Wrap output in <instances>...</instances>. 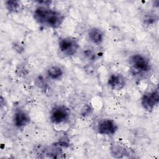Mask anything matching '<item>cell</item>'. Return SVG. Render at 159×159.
Here are the masks:
<instances>
[{
  "label": "cell",
  "instance_id": "1",
  "mask_svg": "<svg viewBox=\"0 0 159 159\" xmlns=\"http://www.w3.org/2000/svg\"><path fill=\"white\" fill-rule=\"evenodd\" d=\"M33 18L39 25L52 29L59 28L65 20V16L58 10L48 6L40 5L33 12Z\"/></svg>",
  "mask_w": 159,
  "mask_h": 159
},
{
  "label": "cell",
  "instance_id": "2",
  "mask_svg": "<svg viewBox=\"0 0 159 159\" xmlns=\"http://www.w3.org/2000/svg\"><path fill=\"white\" fill-rule=\"evenodd\" d=\"M129 64L132 74L135 76H143L152 69V64L149 59L141 53L132 55L129 58Z\"/></svg>",
  "mask_w": 159,
  "mask_h": 159
},
{
  "label": "cell",
  "instance_id": "3",
  "mask_svg": "<svg viewBox=\"0 0 159 159\" xmlns=\"http://www.w3.org/2000/svg\"><path fill=\"white\" fill-rule=\"evenodd\" d=\"M58 50L60 53L66 57L74 56L80 48L78 40L72 37H65L61 38L58 43Z\"/></svg>",
  "mask_w": 159,
  "mask_h": 159
},
{
  "label": "cell",
  "instance_id": "4",
  "mask_svg": "<svg viewBox=\"0 0 159 159\" xmlns=\"http://www.w3.org/2000/svg\"><path fill=\"white\" fill-rule=\"evenodd\" d=\"M70 114V110L67 106L63 104H57L51 109L49 118L53 124H62L69 121Z\"/></svg>",
  "mask_w": 159,
  "mask_h": 159
},
{
  "label": "cell",
  "instance_id": "5",
  "mask_svg": "<svg viewBox=\"0 0 159 159\" xmlns=\"http://www.w3.org/2000/svg\"><path fill=\"white\" fill-rule=\"evenodd\" d=\"M159 102V93L158 88L144 93L140 99L141 105L147 112H152Z\"/></svg>",
  "mask_w": 159,
  "mask_h": 159
},
{
  "label": "cell",
  "instance_id": "6",
  "mask_svg": "<svg viewBox=\"0 0 159 159\" xmlns=\"http://www.w3.org/2000/svg\"><path fill=\"white\" fill-rule=\"evenodd\" d=\"M118 130L117 123L112 119L106 118L99 121L96 126L97 132L102 135H114Z\"/></svg>",
  "mask_w": 159,
  "mask_h": 159
},
{
  "label": "cell",
  "instance_id": "7",
  "mask_svg": "<svg viewBox=\"0 0 159 159\" xmlns=\"http://www.w3.org/2000/svg\"><path fill=\"white\" fill-rule=\"evenodd\" d=\"M107 84L112 90L120 91L125 86L126 80L123 75L119 73H114L109 76Z\"/></svg>",
  "mask_w": 159,
  "mask_h": 159
},
{
  "label": "cell",
  "instance_id": "8",
  "mask_svg": "<svg viewBox=\"0 0 159 159\" xmlns=\"http://www.w3.org/2000/svg\"><path fill=\"white\" fill-rule=\"evenodd\" d=\"M13 124L18 129H22L30 122L29 114L23 109H17L13 115Z\"/></svg>",
  "mask_w": 159,
  "mask_h": 159
},
{
  "label": "cell",
  "instance_id": "9",
  "mask_svg": "<svg viewBox=\"0 0 159 159\" xmlns=\"http://www.w3.org/2000/svg\"><path fill=\"white\" fill-rule=\"evenodd\" d=\"M87 37L91 43L98 45L102 43L104 41V33L101 29L96 27H93L88 29Z\"/></svg>",
  "mask_w": 159,
  "mask_h": 159
},
{
  "label": "cell",
  "instance_id": "10",
  "mask_svg": "<svg viewBox=\"0 0 159 159\" xmlns=\"http://www.w3.org/2000/svg\"><path fill=\"white\" fill-rule=\"evenodd\" d=\"M46 74L47 77L51 80L58 81L63 78L64 71L59 65H52L47 70Z\"/></svg>",
  "mask_w": 159,
  "mask_h": 159
},
{
  "label": "cell",
  "instance_id": "11",
  "mask_svg": "<svg viewBox=\"0 0 159 159\" xmlns=\"http://www.w3.org/2000/svg\"><path fill=\"white\" fill-rule=\"evenodd\" d=\"M111 155L115 158H124L130 157V151L129 148L119 144H114L111 147Z\"/></svg>",
  "mask_w": 159,
  "mask_h": 159
},
{
  "label": "cell",
  "instance_id": "12",
  "mask_svg": "<svg viewBox=\"0 0 159 159\" xmlns=\"http://www.w3.org/2000/svg\"><path fill=\"white\" fill-rule=\"evenodd\" d=\"M4 4L7 10L11 13L18 12L20 11V10H21V8H22V5L20 2L18 1H13V0L6 1Z\"/></svg>",
  "mask_w": 159,
  "mask_h": 159
},
{
  "label": "cell",
  "instance_id": "13",
  "mask_svg": "<svg viewBox=\"0 0 159 159\" xmlns=\"http://www.w3.org/2000/svg\"><path fill=\"white\" fill-rule=\"evenodd\" d=\"M83 55L86 60L89 61H94L98 58V54L94 50L91 48H86L83 52Z\"/></svg>",
  "mask_w": 159,
  "mask_h": 159
}]
</instances>
